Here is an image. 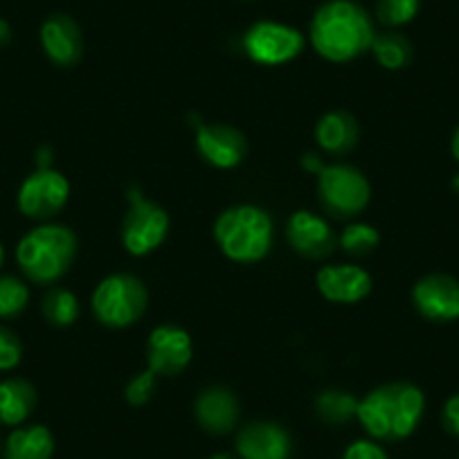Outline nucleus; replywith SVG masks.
Returning a JSON list of instances; mask_svg holds the SVG:
<instances>
[{
  "label": "nucleus",
  "mask_w": 459,
  "mask_h": 459,
  "mask_svg": "<svg viewBox=\"0 0 459 459\" xmlns=\"http://www.w3.org/2000/svg\"><path fill=\"white\" fill-rule=\"evenodd\" d=\"M450 152H453L455 160L459 162V126H457V129H455L453 140H450Z\"/></svg>",
  "instance_id": "obj_33"
},
{
  "label": "nucleus",
  "mask_w": 459,
  "mask_h": 459,
  "mask_svg": "<svg viewBox=\"0 0 459 459\" xmlns=\"http://www.w3.org/2000/svg\"><path fill=\"white\" fill-rule=\"evenodd\" d=\"M149 369L158 377H176L192 360V338L174 325L156 326L149 335Z\"/></svg>",
  "instance_id": "obj_10"
},
{
  "label": "nucleus",
  "mask_w": 459,
  "mask_h": 459,
  "mask_svg": "<svg viewBox=\"0 0 459 459\" xmlns=\"http://www.w3.org/2000/svg\"><path fill=\"white\" fill-rule=\"evenodd\" d=\"M316 410L326 423H347L359 412V399L350 392L326 390L316 399Z\"/></svg>",
  "instance_id": "obj_22"
},
{
  "label": "nucleus",
  "mask_w": 459,
  "mask_h": 459,
  "mask_svg": "<svg viewBox=\"0 0 459 459\" xmlns=\"http://www.w3.org/2000/svg\"><path fill=\"white\" fill-rule=\"evenodd\" d=\"M412 299L417 311L426 320L453 322L459 320V281L450 275H426L414 284Z\"/></svg>",
  "instance_id": "obj_11"
},
{
  "label": "nucleus",
  "mask_w": 459,
  "mask_h": 459,
  "mask_svg": "<svg viewBox=\"0 0 459 459\" xmlns=\"http://www.w3.org/2000/svg\"><path fill=\"white\" fill-rule=\"evenodd\" d=\"M23 359V344L14 331L0 326V372H10Z\"/></svg>",
  "instance_id": "obj_27"
},
{
  "label": "nucleus",
  "mask_w": 459,
  "mask_h": 459,
  "mask_svg": "<svg viewBox=\"0 0 459 459\" xmlns=\"http://www.w3.org/2000/svg\"><path fill=\"white\" fill-rule=\"evenodd\" d=\"M317 198L329 214L354 216L369 203V183L356 167L329 165L317 174Z\"/></svg>",
  "instance_id": "obj_6"
},
{
  "label": "nucleus",
  "mask_w": 459,
  "mask_h": 459,
  "mask_svg": "<svg viewBox=\"0 0 459 459\" xmlns=\"http://www.w3.org/2000/svg\"><path fill=\"white\" fill-rule=\"evenodd\" d=\"M43 316L55 326H70L79 317V302L70 290L52 289L43 298Z\"/></svg>",
  "instance_id": "obj_23"
},
{
  "label": "nucleus",
  "mask_w": 459,
  "mask_h": 459,
  "mask_svg": "<svg viewBox=\"0 0 459 459\" xmlns=\"http://www.w3.org/2000/svg\"><path fill=\"white\" fill-rule=\"evenodd\" d=\"M378 64L387 70H401L412 61V43L399 32H383L377 34L372 48Z\"/></svg>",
  "instance_id": "obj_21"
},
{
  "label": "nucleus",
  "mask_w": 459,
  "mask_h": 459,
  "mask_svg": "<svg viewBox=\"0 0 459 459\" xmlns=\"http://www.w3.org/2000/svg\"><path fill=\"white\" fill-rule=\"evenodd\" d=\"M156 378L158 374H153L152 369L138 374V377L126 385V401H129L131 405L147 403V401L153 396V392H156Z\"/></svg>",
  "instance_id": "obj_28"
},
{
  "label": "nucleus",
  "mask_w": 459,
  "mask_h": 459,
  "mask_svg": "<svg viewBox=\"0 0 459 459\" xmlns=\"http://www.w3.org/2000/svg\"><path fill=\"white\" fill-rule=\"evenodd\" d=\"M317 289L326 299L338 304H356L372 290V277L368 271L351 264L325 266L316 277Z\"/></svg>",
  "instance_id": "obj_15"
},
{
  "label": "nucleus",
  "mask_w": 459,
  "mask_h": 459,
  "mask_svg": "<svg viewBox=\"0 0 459 459\" xmlns=\"http://www.w3.org/2000/svg\"><path fill=\"white\" fill-rule=\"evenodd\" d=\"M10 39H12L10 25H7V21L0 19V46H5V43L10 41Z\"/></svg>",
  "instance_id": "obj_32"
},
{
  "label": "nucleus",
  "mask_w": 459,
  "mask_h": 459,
  "mask_svg": "<svg viewBox=\"0 0 459 459\" xmlns=\"http://www.w3.org/2000/svg\"><path fill=\"white\" fill-rule=\"evenodd\" d=\"M302 165L307 167L308 171H313V174H320V171L325 169V165H322L320 158H317V156H307V158H304V160H302Z\"/></svg>",
  "instance_id": "obj_31"
},
{
  "label": "nucleus",
  "mask_w": 459,
  "mask_h": 459,
  "mask_svg": "<svg viewBox=\"0 0 459 459\" xmlns=\"http://www.w3.org/2000/svg\"><path fill=\"white\" fill-rule=\"evenodd\" d=\"M37 405V390L23 378H5L0 381V423L3 426H21L28 421Z\"/></svg>",
  "instance_id": "obj_18"
},
{
  "label": "nucleus",
  "mask_w": 459,
  "mask_h": 459,
  "mask_svg": "<svg viewBox=\"0 0 459 459\" xmlns=\"http://www.w3.org/2000/svg\"><path fill=\"white\" fill-rule=\"evenodd\" d=\"M131 210L122 223V241L135 257L153 253L165 241L169 230V216L156 203L147 201L140 192L129 194Z\"/></svg>",
  "instance_id": "obj_7"
},
{
  "label": "nucleus",
  "mask_w": 459,
  "mask_h": 459,
  "mask_svg": "<svg viewBox=\"0 0 459 459\" xmlns=\"http://www.w3.org/2000/svg\"><path fill=\"white\" fill-rule=\"evenodd\" d=\"M453 189H455V194H459V174L453 178Z\"/></svg>",
  "instance_id": "obj_36"
},
{
  "label": "nucleus",
  "mask_w": 459,
  "mask_h": 459,
  "mask_svg": "<svg viewBox=\"0 0 459 459\" xmlns=\"http://www.w3.org/2000/svg\"><path fill=\"white\" fill-rule=\"evenodd\" d=\"M214 237L225 257L232 262H259L271 253L273 221L262 207H230L216 219Z\"/></svg>",
  "instance_id": "obj_4"
},
{
  "label": "nucleus",
  "mask_w": 459,
  "mask_h": 459,
  "mask_svg": "<svg viewBox=\"0 0 459 459\" xmlns=\"http://www.w3.org/2000/svg\"><path fill=\"white\" fill-rule=\"evenodd\" d=\"M3 264H5V248L0 244V268H3Z\"/></svg>",
  "instance_id": "obj_35"
},
{
  "label": "nucleus",
  "mask_w": 459,
  "mask_h": 459,
  "mask_svg": "<svg viewBox=\"0 0 459 459\" xmlns=\"http://www.w3.org/2000/svg\"><path fill=\"white\" fill-rule=\"evenodd\" d=\"M342 459H390L385 450L372 439H359L347 446Z\"/></svg>",
  "instance_id": "obj_29"
},
{
  "label": "nucleus",
  "mask_w": 459,
  "mask_h": 459,
  "mask_svg": "<svg viewBox=\"0 0 459 459\" xmlns=\"http://www.w3.org/2000/svg\"><path fill=\"white\" fill-rule=\"evenodd\" d=\"M244 48L255 64L280 65L293 61L304 50V37L290 25L259 21L246 32Z\"/></svg>",
  "instance_id": "obj_8"
},
{
  "label": "nucleus",
  "mask_w": 459,
  "mask_h": 459,
  "mask_svg": "<svg viewBox=\"0 0 459 459\" xmlns=\"http://www.w3.org/2000/svg\"><path fill=\"white\" fill-rule=\"evenodd\" d=\"M316 140L325 152L347 153L359 143V125L350 113L333 110L317 122Z\"/></svg>",
  "instance_id": "obj_19"
},
{
  "label": "nucleus",
  "mask_w": 459,
  "mask_h": 459,
  "mask_svg": "<svg viewBox=\"0 0 459 459\" xmlns=\"http://www.w3.org/2000/svg\"><path fill=\"white\" fill-rule=\"evenodd\" d=\"M55 437L46 426L16 428L5 441V459H52Z\"/></svg>",
  "instance_id": "obj_20"
},
{
  "label": "nucleus",
  "mask_w": 459,
  "mask_h": 459,
  "mask_svg": "<svg viewBox=\"0 0 459 459\" xmlns=\"http://www.w3.org/2000/svg\"><path fill=\"white\" fill-rule=\"evenodd\" d=\"M441 423H444L448 435L459 437V392L446 401L444 412H441Z\"/></svg>",
  "instance_id": "obj_30"
},
{
  "label": "nucleus",
  "mask_w": 459,
  "mask_h": 459,
  "mask_svg": "<svg viewBox=\"0 0 459 459\" xmlns=\"http://www.w3.org/2000/svg\"><path fill=\"white\" fill-rule=\"evenodd\" d=\"M210 459H235V457H232V455H228V453H216V455H212Z\"/></svg>",
  "instance_id": "obj_34"
},
{
  "label": "nucleus",
  "mask_w": 459,
  "mask_h": 459,
  "mask_svg": "<svg viewBox=\"0 0 459 459\" xmlns=\"http://www.w3.org/2000/svg\"><path fill=\"white\" fill-rule=\"evenodd\" d=\"M74 255L77 239L73 230L64 225H41L21 239L16 262L28 280L37 284H52L70 271Z\"/></svg>",
  "instance_id": "obj_3"
},
{
  "label": "nucleus",
  "mask_w": 459,
  "mask_h": 459,
  "mask_svg": "<svg viewBox=\"0 0 459 459\" xmlns=\"http://www.w3.org/2000/svg\"><path fill=\"white\" fill-rule=\"evenodd\" d=\"M374 25L354 0H329L317 7L311 21V43L325 59L344 64L372 48Z\"/></svg>",
  "instance_id": "obj_1"
},
{
  "label": "nucleus",
  "mask_w": 459,
  "mask_h": 459,
  "mask_svg": "<svg viewBox=\"0 0 459 459\" xmlns=\"http://www.w3.org/2000/svg\"><path fill=\"white\" fill-rule=\"evenodd\" d=\"M237 453L241 459H290L293 441L277 423L255 421L237 437Z\"/></svg>",
  "instance_id": "obj_12"
},
{
  "label": "nucleus",
  "mask_w": 459,
  "mask_h": 459,
  "mask_svg": "<svg viewBox=\"0 0 459 459\" xmlns=\"http://www.w3.org/2000/svg\"><path fill=\"white\" fill-rule=\"evenodd\" d=\"M340 246L350 255H368L378 246V232L377 228L368 223H354L350 228H344L340 235Z\"/></svg>",
  "instance_id": "obj_26"
},
{
  "label": "nucleus",
  "mask_w": 459,
  "mask_h": 459,
  "mask_svg": "<svg viewBox=\"0 0 459 459\" xmlns=\"http://www.w3.org/2000/svg\"><path fill=\"white\" fill-rule=\"evenodd\" d=\"M198 423L212 435H228L237 426L239 419V401L230 390L223 387H210L201 392L194 405Z\"/></svg>",
  "instance_id": "obj_17"
},
{
  "label": "nucleus",
  "mask_w": 459,
  "mask_h": 459,
  "mask_svg": "<svg viewBox=\"0 0 459 459\" xmlns=\"http://www.w3.org/2000/svg\"><path fill=\"white\" fill-rule=\"evenodd\" d=\"M426 396L410 383H387L359 401V421L378 441H401L419 428Z\"/></svg>",
  "instance_id": "obj_2"
},
{
  "label": "nucleus",
  "mask_w": 459,
  "mask_h": 459,
  "mask_svg": "<svg viewBox=\"0 0 459 459\" xmlns=\"http://www.w3.org/2000/svg\"><path fill=\"white\" fill-rule=\"evenodd\" d=\"M147 308V290L143 281L134 275H110L100 281L92 293V311L95 317L106 326L134 325Z\"/></svg>",
  "instance_id": "obj_5"
},
{
  "label": "nucleus",
  "mask_w": 459,
  "mask_h": 459,
  "mask_svg": "<svg viewBox=\"0 0 459 459\" xmlns=\"http://www.w3.org/2000/svg\"><path fill=\"white\" fill-rule=\"evenodd\" d=\"M196 147L210 165L219 169H232L248 153V143L232 126L201 125L196 134Z\"/></svg>",
  "instance_id": "obj_13"
},
{
  "label": "nucleus",
  "mask_w": 459,
  "mask_h": 459,
  "mask_svg": "<svg viewBox=\"0 0 459 459\" xmlns=\"http://www.w3.org/2000/svg\"><path fill=\"white\" fill-rule=\"evenodd\" d=\"M286 235H289L295 253L304 255L308 259L326 257V255L333 253L335 244H338L329 223L308 210H299L290 216Z\"/></svg>",
  "instance_id": "obj_14"
},
{
  "label": "nucleus",
  "mask_w": 459,
  "mask_h": 459,
  "mask_svg": "<svg viewBox=\"0 0 459 459\" xmlns=\"http://www.w3.org/2000/svg\"><path fill=\"white\" fill-rule=\"evenodd\" d=\"M419 5L421 0H378L377 16L387 28H401L414 21V16L419 14Z\"/></svg>",
  "instance_id": "obj_25"
},
{
  "label": "nucleus",
  "mask_w": 459,
  "mask_h": 459,
  "mask_svg": "<svg viewBox=\"0 0 459 459\" xmlns=\"http://www.w3.org/2000/svg\"><path fill=\"white\" fill-rule=\"evenodd\" d=\"M28 302L30 290L23 281L12 275L0 277V320L16 317L19 313H23Z\"/></svg>",
  "instance_id": "obj_24"
},
{
  "label": "nucleus",
  "mask_w": 459,
  "mask_h": 459,
  "mask_svg": "<svg viewBox=\"0 0 459 459\" xmlns=\"http://www.w3.org/2000/svg\"><path fill=\"white\" fill-rule=\"evenodd\" d=\"M70 185L64 174L55 169H37L25 178L19 189V207L30 219H50L68 203Z\"/></svg>",
  "instance_id": "obj_9"
},
{
  "label": "nucleus",
  "mask_w": 459,
  "mask_h": 459,
  "mask_svg": "<svg viewBox=\"0 0 459 459\" xmlns=\"http://www.w3.org/2000/svg\"><path fill=\"white\" fill-rule=\"evenodd\" d=\"M41 46L56 65H74L83 55V34L74 19L55 14L43 23Z\"/></svg>",
  "instance_id": "obj_16"
}]
</instances>
